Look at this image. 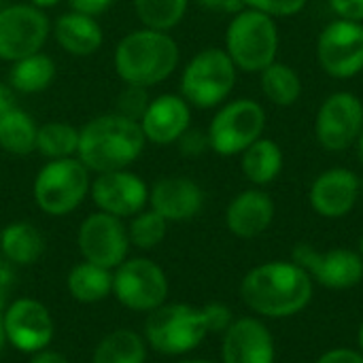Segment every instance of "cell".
I'll list each match as a JSON object with an SVG mask.
<instances>
[{"mask_svg": "<svg viewBox=\"0 0 363 363\" xmlns=\"http://www.w3.org/2000/svg\"><path fill=\"white\" fill-rule=\"evenodd\" d=\"M300 268H304L311 279L328 289H351L363 279V259L359 253L349 249H332L328 253L315 251L311 245H296L291 255Z\"/></svg>", "mask_w": 363, "mask_h": 363, "instance_id": "cell-15", "label": "cell"}, {"mask_svg": "<svg viewBox=\"0 0 363 363\" xmlns=\"http://www.w3.org/2000/svg\"><path fill=\"white\" fill-rule=\"evenodd\" d=\"M55 77V64L45 53H32L13 62L9 70V85L19 94H38L45 91Z\"/></svg>", "mask_w": 363, "mask_h": 363, "instance_id": "cell-28", "label": "cell"}, {"mask_svg": "<svg viewBox=\"0 0 363 363\" xmlns=\"http://www.w3.org/2000/svg\"><path fill=\"white\" fill-rule=\"evenodd\" d=\"M149 204L168 223L189 221L204 206L202 187L187 177H164L149 189Z\"/></svg>", "mask_w": 363, "mask_h": 363, "instance_id": "cell-20", "label": "cell"}, {"mask_svg": "<svg viewBox=\"0 0 363 363\" xmlns=\"http://www.w3.org/2000/svg\"><path fill=\"white\" fill-rule=\"evenodd\" d=\"M357 342H359V353L363 355V323H362V328H359V336H357Z\"/></svg>", "mask_w": 363, "mask_h": 363, "instance_id": "cell-46", "label": "cell"}, {"mask_svg": "<svg viewBox=\"0 0 363 363\" xmlns=\"http://www.w3.org/2000/svg\"><path fill=\"white\" fill-rule=\"evenodd\" d=\"M238 68L225 49L208 47L196 53L181 74V96L196 108H215L223 104L234 85Z\"/></svg>", "mask_w": 363, "mask_h": 363, "instance_id": "cell-6", "label": "cell"}, {"mask_svg": "<svg viewBox=\"0 0 363 363\" xmlns=\"http://www.w3.org/2000/svg\"><path fill=\"white\" fill-rule=\"evenodd\" d=\"M62 0H30V4H34L36 9H49V6H55V4H60Z\"/></svg>", "mask_w": 363, "mask_h": 363, "instance_id": "cell-44", "label": "cell"}, {"mask_svg": "<svg viewBox=\"0 0 363 363\" xmlns=\"http://www.w3.org/2000/svg\"><path fill=\"white\" fill-rule=\"evenodd\" d=\"M247 9H255L262 11L274 19L279 17H294L298 15L308 0H242Z\"/></svg>", "mask_w": 363, "mask_h": 363, "instance_id": "cell-34", "label": "cell"}, {"mask_svg": "<svg viewBox=\"0 0 363 363\" xmlns=\"http://www.w3.org/2000/svg\"><path fill=\"white\" fill-rule=\"evenodd\" d=\"M36 134H38V125L26 111L11 106L9 111L0 113V149L2 151L17 155V157H26L36 149Z\"/></svg>", "mask_w": 363, "mask_h": 363, "instance_id": "cell-27", "label": "cell"}, {"mask_svg": "<svg viewBox=\"0 0 363 363\" xmlns=\"http://www.w3.org/2000/svg\"><path fill=\"white\" fill-rule=\"evenodd\" d=\"M259 83L264 96L277 106H294L302 96V79L300 74L285 62H272L268 68L259 72Z\"/></svg>", "mask_w": 363, "mask_h": 363, "instance_id": "cell-29", "label": "cell"}, {"mask_svg": "<svg viewBox=\"0 0 363 363\" xmlns=\"http://www.w3.org/2000/svg\"><path fill=\"white\" fill-rule=\"evenodd\" d=\"M4 308H6V306H0V353H2L4 347L9 345V342H6V334H4Z\"/></svg>", "mask_w": 363, "mask_h": 363, "instance_id": "cell-43", "label": "cell"}, {"mask_svg": "<svg viewBox=\"0 0 363 363\" xmlns=\"http://www.w3.org/2000/svg\"><path fill=\"white\" fill-rule=\"evenodd\" d=\"M13 102H15V100H13V91H11L6 85L0 83V113H4V111H9L11 106H15Z\"/></svg>", "mask_w": 363, "mask_h": 363, "instance_id": "cell-42", "label": "cell"}, {"mask_svg": "<svg viewBox=\"0 0 363 363\" xmlns=\"http://www.w3.org/2000/svg\"><path fill=\"white\" fill-rule=\"evenodd\" d=\"M362 194L359 177L349 168H330L321 172L311 185L308 200L315 213L328 219L347 217Z\"/></svg>", "mask_w": 363, "mask_h": 363, "instance_id": "cell-17", "label": "cell"}, {"mask_svg": "<svg viewBox=\"0 0 363 363\" xmlns=\"http://www.w3.org/2000/svg\"><path fill=\"white\" fill-rule=\"evenodd\" d=\"M274 219V202L264 189L240 191L225 208V225L238 238L262 236Z\"/></svg>", "mask_w": 363, "mask_h": 363, "instance_id": "cell-21", "label": "cell"}, {"mask_svg": "<svg viewBox=\"0 0 363 363\" xmlns=\"http://www.w3.org/2000/svg\"><path fill=\"white\" fill-rule=\"evenodd\" d=\"M91 200L98 211L119 219H130L149 204L147 183L130 170L102 172L91 181Z\"/></svg>", "mask_w": 363, "mask_h": 363, "instance_id": "cell-16", "label": "cell"}, {"mask_svg": "<svg viewBox=\"0 0 363 363\" xmlns=\"http://www.w3.org/2000/svg\"><path fill=\"white\" fill-rule=\"evenodd\" d=\"M149 87L143 85H125L119 96H117V104H115V113L134 121H140L147 106H149Z\"/></svg>", "mask_w": 363, "mask_h": 363, "instance_id": "cell-33", "label": "cell"}, {"mask_svg": "<svg viewBox=\"0 0 363 363\" xmlns=\"http://www.w3.org/2000/svg\"><path fill=\"white\" fill-rule=\"evenodd\" d=\"M359 255H362V259H363V236H362V240H359Z\"/></svg>", "mask_w": 363, "mask_h": 363, "instance_id": "cell-48", "label": "cell"}, {"mask_svg": "<svg viewBox=\"0 0 363 363\" xmlns=\"http://www.w3.org/2000/svg\"><path fill=\"white\" fill-rule=\"evenodd\" d=\"M181 53L177 40L162 30H134L115 47L113 64L125 85L151 87L166 81L179 66Z\"/></svg>", "mask_w": 363, "mask_h": 363, "instance_id": "cell-3", "label": "cell"}, {"mask_svg": "<svg viewBox=\"0 0 363 363\" xmlns=\"http://www.w3.org/2000/svg\"><path fill=\"white\" fill-rule=\"evenodd\" d=\"M79 149V130L64 121H49L38 125L36 151L47 160L74 157Z\"/></svg>", "mask_w": 363, "mask_h": 363, "instance_id": "cell-30", "label": "cell"}, {"mask_svg": "<svg viewBox=\"0 0 363 363\" xmlns=\"http://www.w3.org/2000/svg\"><path fill=\"white\" fill-rule=\"evenodd\" d=\"M77 245L85 262L115 270L119 264L128 259V228L119 217L98 211L85 217V221L79 225Z\"/></svg>", "mask_w": 363, "mask_h": 363, "instance_id": "cell-13", "label": "cell"}, {"mask_svg": "<svg viewBox=\"0 0 363 363\" xmlns=\"http://www.w3.org/2000/svg\"><path fill=\"white\" fill-rule=\"evenodd\" d=\"M45 251L40 230L28 221H13L0 230V255L15 268L32 266Z\"/></svg>", "mask_w": 363, "mask_h": 363, "instance_id": "cell-23", "label": "cell"}, {"mask_svg": "<svg viewBox=\"0 0 363 363\" xmlns=\"http://www.w3.org/2000/svg\"><path fill=\"white\" fill-rule=\"evenodd\" d=\"M363 130V102L353 91L330 94L317 111L315 136L330 151L340 153L355 145Z\"/></svg>", "mask_w": 363, "mask_h": 363, "instance_id": "cell-12", "label": "cell"}, {"mask_svg": "<svg viewBox=\"0 0 363 363\" xmlns=\"http://www.w3.org/2000/svg\"><path fill=\"white\" fill-rule=\"evenodd\" d=\"M179 363H213V362H206V359H187V362H179Z\"/></svg>", "mask_w": 363, "mask_h": 363, "instance_id": "cell-47", "label": "cell"}, {"mask_svg": "<svg viewBox=\"0 0 363 363\" xmlns=\"http://www.w3.org/2000/svg\"><path fill=\"white\" fill-rule=\"evenodd\" d=\"M283 149L272 138H257L240 153V168L249 183L264 187L272 183L283 170Z\"/></svg>", "mask_w": 363, "mask_h": 363, "instance_id": "cell-24", "label": "cell"}, {"mask_svg": "<svg viewBox=\"0 0 363 363\" xmlns=\"http://www.w3.org/2000/svg\"><path fill=\"white\" fill-rule=\"evenodd\" d=\"M221 359L223 363H274V340L268 328L253 317L232 321L223 332Z\"/></svg>", "mask_w": 363, "mask_h": 363, "instance_id": "cell-18", "label": "cell"}, {"mask_svg": "<svg viewBox=\"0 0 363 363\" xmlns=\"http://www.w3.org/2000/svg\"><path fill=\"white\" fill-rule=\"evenodd\" d=\"M189 0H134V9L145 28L168 32L181 23Z\"/></svg>", "mask_w": 363, "mask_h": 363, "instance_id": "cell-31", "label": "cell"}, {"mask_svg": "<svg viewBox=\"0 0 363 363\" xmlns=\"http://www.w3.org/2000/svg\"><path fill=\"white\" fill-rule=\"evenodd\" d=\"M266 111L251 98H238L221 104L215 113L206 134L211 149L217 155H240L249 145L264 136Z\"/></svg>", "mask_w": 363, "mask_h": 363, "instance_id": "cell-8", "label": "cell"}, {"mask_svg": "<svg viewBox=\"0 0 363 363\" xmlns=\"http://www.w3.org/2000/svg\"><path fill=\"white\" fill-rule=\"evenodd\" d=\"M166 234H168V221L153 208L140 211L138 215L130 217V225H128L130 247H136L140 251H151L164 242Z\"/></svg>", "mask_w": 363, "mask_h": 363, "instance_id": "cell-32", "label": "cell"}, {"mask_svg": "<svg viewBox=\"0 0 363 363\" xmlns=\"http://www.w3.org/2000/svg\"><path fill=\"white\" fill-rule=\"evenodd\" d=\"M49 32V17L34 4H9L0 9V60L13 64L38 53Z\"/></svg>", "mask_w": 363, "mask_h": 363, "instance_id": "cell-11", "label": "cell"}, {"mask_svg": "<svg viewBox=\"0 0 363 363\" xmlns=\"http://www.w3.org/2000/svg\"><path fill=\"white\" fill-rule=\"evenodd\" d=\"M355 149H357V157H359V162L363 164V130L362 134L357 136V140H355V145H353Z\"/></svg>", "mask_w": 363, "mask_h": 363, "instance_id": "cell-45", "label": "cell"}, {"mask_svg": "<svg viewBox=\"0 0 363 363\" xmlns=\"http://www.w3.org/2000/svg\"><path fill=\"white\" fill-rule=\"evenodd\" d=\"M89 187V170L77 155L49 160L34 179V200L43 213L64 217L81 206Z\"/></svg>", "mask_w": 363, "mask_h": 363, "instance_id": "cell-7", "label": "cell"}, {"mask_svg": "<svg viewBox=\"0 0 363 363\" xmlns=\"http://www.w3.org/2000/svg\"><path fill=\"white\" fill-rule=\"evenodd\" d=\"M177 145H179V149H181V153H183L185 157H200L204 151L211 149L208 134L202 132V130H194V128H189V130L177 140Z\"/></svg>", "mask_w": 363, "mask_h": 363, "instance_id": "cell-35", "label": "cell"}, {"mask_svg": "<svg viewBox=\"0 0 363 363\" xmlns=\"http://www.w3.org/2000/svg\"><path fill=\"white\" fill-rule=\"evenodd\" d=\"M281 36L277 19L255 11H238L225 30V51L234 66L242 72L259 74L272 62H277Z\"/></svg>", "mask_w": 363, "mask_h": 363, "instance_id": "cell-4", "label": "cell"}, {"mask_svg": "<svg viewBox=\"0 0 363 363\" xmlns=\"http://www.w3.org/2000/svg\"><path fill=\"white\" fill-rule=\"evenodd\" d=\"M138 123L149 143L172 145L191 128V106L183 96L162 94L149 102Z\"/></svg>", "mask_w": 363, "mask_h": 363, "instance_id": "cell-19", "label": "cell"}, {"mask_svg": "<svg viewBox=\"0 0 363 363\" xmlns=\"http://www.w3.org/2000/svg\"><path fill=\"white\" fill-rule=\"evenodd\" d=\"M240 298L257 315L291 317L311 304L313 279L296 262H268L242 279Z\"/></svg>", "mask_w": 363, "mask_h": 363, "instance_id": "cell-1", "label": "cell"}, {"mask_svg": "<svg viewBox=\"0 0 363 363\" xmlns=\"http://www.w3.org/2000/svg\"><path fill=\"white\" fill-rule=\"evenodd\" d=\"M15 285V266L6 259H0V306L9 304L11 289Z\"/></svg>", "mask_w": 363, "mask_h": 363, "instance_id": "cell-37", "label": "cell"}, {"mask_svg": "<svg viewBox=\"0 0 363 363\" xmlns=\"http://www.w3.org/2000/svg\"><path fill=\"white\" fill-rule=\"evenodd\" d=\"M68 2H70L72 11L83 13V15H91V17L102 15L113 4V0H68Z\"/></svg>", "mask_w": 363, "mask_h": 363, "instance_id": "cell-39", "label": "cell"}, {"mask_svg": "<svg viewBox=\"0 0 363 363\" xmlns=\"http://www.w3.org/2000/svg\"><path fill=\"white\" fill-rule=\"evenodd\" d=\"M213 334L206 308L189 304H162L145 321V342L162 355H185Z\"/></svg>", "mask_w": 363, "mask_h": 363, "instance_id": "cell-5", "label": "cell"}, {"mask_svg": "<svg viewBox=\"0 0 363 363\" xmlns=\"http://www.w3.org/2000/svg\"><path fill=\"white\" fill-rule=\"evenodd\" d=\"M66 287L77 302L98 304L113 296V270L83 259L68 272Z\"/></svg>", "mask_w": 363, "mask_h": 363, "instance_id": "cell-25", "label": "cell"}, {"mask_svg": "<svg viewBox=\"0 0 363 363\" xmlns=\"http://www.w3.org/2000/svg\"><path fill=\"white\" fill-rule=\"evenodd\" d=\"M145 143L147 138L138 121L108 113L87 121L79 130L77 157L96 174L125 170L140 157Z\"/></svg>", "mask_w": 363, "mask_h": 363, "instance_id": "cell-2", "label": "cell"}, {"mask_svg": "<svg viewBox=\"0 0 363 363\" xmlns=\"http://www.w3.org/2000/svg\"><path fill=\"white\" fill-rule=\"evenodd\" d=\"M317 363H363V355L353 349H332L323 353Z\"/></svg>", "mask_w": 363, "mask_h": 363, "instance_id": "cell-38", "label": "cell"}, {"mask_svg": "<svg viewBox=\"0 0 363 363\" xmlns=\"http://www.w3.org/2000/svg\"><path fill=\"white\" fill-rule=\"evenodd\" d=\"M317 60L332 79L357 77L363 70V23L340 17L330 21L317 38Z\"/></svg>", "mask_w": 363, "mask_h": 363, "instance_id": "cell-10", "label": "cell"}, {"mask_svg": "<svg viewBox=\"0 0 363 363\" xmlns=\"http://www.w3.org/2000/svg\"><path fill=\"white\" fill-rule=\"evenodd\" d=\"M6 342L21 353L34 355L49 349L55 325L49 308L34 298H17L4 308Z\"/></svg>", "mask_w": 363, "mask_h": 363, "instance_id": "cell-14", "label": "cell"}, {"mask_svg": "<svg viewBox=\"0 0 363 363\" xmlns=\"http://www.w3.org/2000/svg\"><path fill=\"white\" fill-rule=\"evenodd\" d=\"M147 349L145 338L134 330H113L96 345L91 363H145Z\"/></svg>", "mask_w": 363, "mask_h": 363, "instance_id": "cell-26", "label": "cell"}, {"mask_svg": "<svg viewBox=\"0 0 363 363\" xmlns=\"http://www.w3.org/2000/svg\"><path fill=\"white\" fill-rule=\"evenodd\" d=\"M200 6L208 9V11H217V13H230L236 15L238 11L245 9L242 0H198Z\"/></svg>", "mask_w": 363, "mask_h": 363, "instance_id": "cell-40", "label": "cell"}, {"mask_svg": "<svg viewBox=\"0 0 363 363\" xmlns=\"http://www.w3.org/2000/svg\"><path fill=\"white\" fill-rule=\"evenodd\" d=\"M170 294L166 272L149 257H128L113 270V296L136 313H151L166 304Z\"/></svg>", "mask_w": 363, "mask_h": 363, "instance_id": "cell-9", "label": "cell"}, {"mask_svg": "<svg viewBox=\"0 0 363 363\" xmlns=\"http://www.w3.org/2000/svg\"><path fill=\"white\" fill-rule=\"evenodd\" d=\"M30 363H70L62 353L57 351H51V349H43L38 353H34L30 357Z\"/></svg>", "mask_w": 363, "mask_h": 363, "instance_id": "cell-41", "label": "cell"}, {"mask_svg": "<svg viewBox=\"0 0 363 363\" xmlns=\"http://www.w3.org/2000/svg\"><path fill=\"white\" fill-rule=\"evenodd\" d=\"M330 6L336 17L363 23V0H330Z\"/></svg>", "mask_w": 363, "mask_h": 363, "instance_id": "cell-36", "label": "cell"}, {"mask_svg": "<svg viewBox=\"0 0 363 363\" xmlns=\"http://www.w3.org/2000/svg\"><path fill=\"white\" fill-rule=\"evenodd\" d=\"M55 43L70 55H91L102 45V28L91 15H83L77 11H68L60 15L53 26Z\"/></svg>", "mask_w": 363, "mask_h": 363, "instance_id": "cell-22", "label": "cell"}]
</instances>
